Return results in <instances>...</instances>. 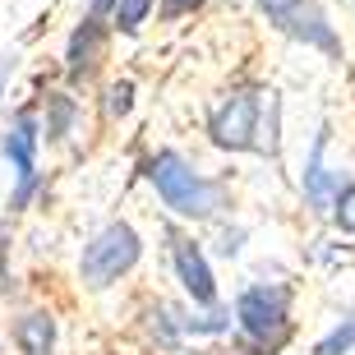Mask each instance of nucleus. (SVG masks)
<instances>
[{
	"label": "nucleus",
	"mask_w": 355,
	"mask_h": 355,
	"mask_svg": "<svg viewBox=\"0 0 355 355\" xmlns=\"http://www.w3.org/2000/svg\"><path fill=\"white\" fill-rule=\"evenodd\" d=\"M148 180L157 184V194L166 198V208H175L180 217H212L222 208V189L189 166L180 153H157L148 162Z\"/></svg>",
	"instance_id": "nucleus-1"
},
{
	"label": "nucleus",
	"mask_w": 355,
	"mask_h": 355,
	"mask_svg": "<svg viewBox=\"0 0 355 355\" xmlns=\"http://www.w3.org/2000/svg\"><path fill=\"white\" fill-rule=\"evenodd\" d=\"M134 263H139V236H134V226L111 222L102 236L83 250V282L102 291V286H111L120 272H130Z\"/></svg>",
	"instance_id": "nucleus-2"
},
{
	"label": "nucleus",
	"mask_w": 355,
	"mask_h": 355,
	"mask_svg": "<svg viewBox=\"0 0 355 355\" xmlns=\"http://www.w3.org/2000/svg\"><path fill=\"white\" fill-rule=\"evenodd\" d=\"M259 10H263L282 33L309 42V46H318V51H328V55H342V42H337L328 14L318 10L314 0H259Z\"/></svg>",
	"instance_id": "nucleus-3"
},
{
	"label": "nucleus",
	"mask_w": 355,
	"mask_h": 355,
	"mask_svg": "<svg viewBox=\"0 0 355 355\" xmlns=\"http://www.w3.org/2000/svg\"><path fill=\"white\" fill-rule=\"evenodd\" d=\"M240 328L250 332L259 346H282L286 342V291L282 286H250L236 304Z\"/></svg>",
	"instance_id": "nucleus-4"
},
{
	"label": "nucleus",
	"mask_w": 355,
	"mask_h": 355,
	"mask_svg": "<svg viewBox=\"0 0 355 355\" xmlns=\"http://www.w3.org/2000/svg\"><path fill=\"white\" fill-rule=\"evenodd\" d=\"M259 116H263V102H259V92H236V97H226L217 111H212V120H208V130H212V139L222 148H254L259 139Z\"/></svg>",
	"instance_id": "nucleus-5"
},
{
	"label": "nucleus",
	"mask_w": 355,
	"mask_h": 355,
	"mask_svg": "<svg viewBox=\"0 0 355 355\" xmlns=\"http://www.w3.org/2000/svg\"><path fill=\"white\" fill-rule=\"evenodd\" d=\"M175 277H180V286L194 295V304H212L217 300V286H212V272H208V259L198 254L194 240H175Z\"/></svg>",
	"instance_id": "nucleus-6"
},
{
	"label": "nucleus",
	"mask_w": 355,
	"mask_h": 355,
	"mask_svg": "<svg viewBox=\"0 0 355 355\" xmlns=\"http://www.w3.org/2000/svg\"><path fill=\"white\" fill-rule=\"evenodd\" d=\"M304 198L314 203V212H337V203H342L337 175L323 171V139L314 144V157H309V171H304Z\"/></svg>",
	"instance_id": "nucleus-7"
},
{
	"label": "nucleus",
	"mask_w": 355,
	"mask_h": 355,
	"mask_svg": "<svg viewBox=\"0 0 355 355\" xmlns=\"http://www.w3.org/2000/svg\"><path fill=\"white\" fill-rule=\"evenodd\" d=\"M97 51H102V24H97V14H88L83 28L69 37V55H65L69 79H83V74L97 65Z\"/></svg>",
	"instance_id": "nucleus-8"
},
{
	"label": "nucleus",
	"mask_w": 355,
	"mask_h": 355,
	"mask_svg": "<svg viewBox=\"0 0 355 355\" xmlns=\"http://www.w3.org/2000/svg\"><path fill=\"white\" fill-rule=\"evenodd\" d=\"M33 148H37V125H33V116H19V120H14V130L5 134V157H10L14 166H19V180L37 175Z\"/></svg>",
	"instance_id": "nucleus-9"
},
{
	"label": "nucleus",
	"mask_w": 355,
	"mask_h": 355,
	"mask_svg": "<svg viewBox=\"0 0 355 355\" xmlns=\"http://www.w3.org/2000/svg\"><path fill=\"white\" fill-rule=\"evenodd\" d=\"M14 337H19L24 355H51V342H55V323H51V314H28V318H19Z\"/></svg>",
	"instance_id": "nucleus-10"
},
{
	"label": "nucleus",
	"mask_w": 355,
	"mask_h": 355,
	"mask_svg": "<svg viewBox=\"0 0 355 355\" xmlns=\"http://www.w3.org/2000/svg\"><path fill=\"white\" fill-rule=\"evenodd\" d=\"M351 346H355V309L346 314V323L332 332V337H323V342L314 346V355H342V351H351Z\"/></svg>",
	"instance_id": "nucleus-11"
},
{
	"label": "nucleus",
	"mask_w": 355,
	"mask_h": 355,
	"mask_svg": "<svg viewBox=\"0 0 355 355\" xmlns=\"http://www.w3.org/2000/svg\"><path fill=\"white\" fill-rule=\"evenodd\" d=\"M148 10H153V0H120L116 5V28L120 33H139V24H144Z\"/></svg>",
	"instance_id": "nucleus-12"
},
{
	"label": "nucleus",
	"mask_w": 355,
	"mask_h": 355,
	"mask_svg": "<svg viewBox=\"0 0 355 355\" xmlns=\"http://www.w3.org/2000/svg\"><path fill=\"white\" fill-rule=\"evenodd\" d=\"M69 120H74V102H69L65 92H51V120H46V134L60 139L69 130Z\"/></svg>",
	"instance_id": "nucleus-13"
},
{
	"label": "nucleus",
	"mask_w": 355,
	"mask_h": 355,
	"mask_svg": "<svg viewBox=\"0 0 355 355\" xmlns=\"http://www.w3.org/2000/svg\"><path fill=\"white\" fill-rule=\"evenodd\" d=\"M337 217H342V226H351V231H355V184H351V189H342V203H337Z\"/></svg>",
	"instance_id": "nucleus-14"
},
{
	"label": "nucleus",
	"mask_w": 355,
	"mask_h": 355,
	"mask_svg": "<svg viewBox=\"0 0 355 355\" xmlns=\"http://www.w3.org/2000/svg\"><path fill=\"white\" fill-rule=\"evenodd\" d=\"M130 83H116V88H111V111H116V116H125V111H130Z\"/></svg>",
	"instance_id": "nucleus-15"
},
{
	"label": "nucleus",
	"mask_w": 355,
	"mask_h": 355,
	"mask_svg": "<svg viewBox=\"0 0 355 355\" xmlns=\"http://www.w3.org/2000/svg\"><path fill=\"white\" fill-rule=\"evenodd\" d=\"M198 5H203V0H166L162 10H166V14L175 19V14H189V10H198Z\"/></svg>",
	"instance_id": "nucleus-16"
},
{
	"label": "nucleus",
	"mask_w": 355,
	"mask_h": 355,
	"mask_svg": "<svg viewBox=\"0 0 355 355\" xmlns=\"http://www.w3.org/2000/svg\"><path fill=\"white\" fill-rule=\"evenodd\" d=\"M111 5H120V0H92V14H106Z\"/></svg>",
	"instance_id": "nucleus-17"
}]
</instances>
